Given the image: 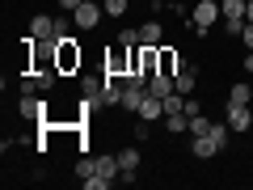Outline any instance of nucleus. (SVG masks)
Returning a JSON list of instances; mask_svg holds the SVG:
<instances>
[{"mask_svg": "<svg viewBox=\"0 0 253 190\" xmlns=\"http://www.w3.org/2000/svg\"><path fill=\"white\" fill-rule=\"evenodd\" d=\"M139 118H148V123L165 118V97H152V93H148V97H144V106H139Z\"/></svg>", "mask_w": 253, "mask_h": 190, "instance_id": "f8f14e48", "label": "nucleus"}, {"mask_svg": "<svg viewBox=\"0 0 253 190\" xmlns=\"http://www.w3.org/2000/svg\"><path fill=\"white\" fill-rule=\"evenodd\" d=\"M173 85H177V93H186V97H190V93H194V85H199V68H190V63H186V68L173 76Z\"/></svg>", "mask_w": 253, "mask_h": 190, "instance_id": "9b49d317", "label": "nucleus"}, {"mask_svg": "<svg viewBox=\"0 0 253 190\" xmlns=\"http://www.w3.org/2000/svg\"><path fill=\"white\" fill-rule=\"evenodd\" d=\"M101 9H106L110 17H123V13L131 9V0H101Z\"/></svg>", "mask_w": 253, "mask_h": 190, "instance_id": "412c9836", "label": "nucleus"}, {"mask_svg": "<svg viewBox=\"0 0 253 190\" xmlns=\"http://www.w3.org/2000/svg\"><path fill=\"white\" fill-rule=\"evenodd\" d=\"M165 127H169V136H186V131H190V114H186V110L165 114Z\"/></svg>", "mask_w": 253, "mask_h": 190, "instance_id": "4468645a", "label": "nucleus"}, {"mask_svg": "<svg viewBox=\"0 0 253 190\" xmlns=\"http://www.w3.org/2000/svg\"><path fill=\"white\" fill-rule=\"evenodd\" d=\"M93 173H97V156H81V161H76V178H93Z\"/></svg>", "mask_w": 253, "mask_h": 190, "instance_id": "6ab92c4d", "label": "nucleus"}, {"mask_svg": "<svg viewBox=\"0 0 253 190\" xmlns=\"http://www.w3.org/2000/svg\"><path fill=\"white\" fill-rule=\"evenodd\" d=\"M173 89H177V85H173L169 72H152V76H148V93H152V97H169Z\"/></svg>", "mask_w": 253, "mask_h": 190, "instance_id": "6e6552de", "label": "nucleus"}, {"mask_svg": "<svg viewBox=\"0 0 253 190\" xmlns=\"http://www.w3.org/2000/svg\"><path fill=\"white\" fill-rule=\"evenodd\" d=\"M55 30H59V21L46 17V13H38V17H30V38H38V43H51Z\"/></svg>", "mask_w": 253, "mask_h": 190, "instance_id": "39448f33", "label": "nucleus"}, {"mask_svg": "<svg viewBox=\"0 0 253 190\" xmlns=\"http://www.w3.org/2000/svg\"><path fill=\"white\" fill-rule=\"evenodd\" d=\"M118 165H123V178L118 182H139V148H123Z\"/></svg>", "mask_w": 253, "mask_h": 190, "instance_id": "0eeeda50", "label": "nucleus"}, {"mask_svg": "<svg viewBox=\"0 0 253 190\" xmlns=\"http://www.w3.org/2000/svg\"><path fill=\"white\" fill-rule=\"evenodd\" d=\"M161 38H165V26H161L156 17L139 26V43H144V47H161Z\"/></svg>", "mask_w": 253, "mask_h": 190, "instance_id": "9d476101", "label": "nucleus"}, {"mask_svg": "<svg viewBox=\"0 0 253 190\" xmlns=\"http://www.w3.org/2000/svg\"><path fill=\"white\" fill-rule=\"evenodd\" d=\"M228 106H253V89H249V85H232V93H228Z\"/></svg>", "mask_w": 253, "mask_h": 190, "instance_id": "f3484780", "label": "nucleus"}, {"mask_svg": "<svg viewBox=\"0 0 253 190\" xmlns=\"http://www.w3.org/2000/svg\"><path fill=\"white\" fill-rule=\"evenodd\" d=\"M211 127H215V123H211L207 114H194V118H190V131H186V136H190V140H194V136H207Z\"/></svg>", "mask_w": 253, "mask_h": 190, "instance_id": "a211bd4d", "label": "nucleus"}, {"mask_svg": "<svg viewBox=\"0 0 253 190\" xmlns=\"http://www.w3.org/2000/svg\"><path fill=\"white\" fill-rule=\"evenodd\" d=\"M131 51H135V47H114V51H106V72L110 76H126L131 72Z\"/></svg>", "mask_w": 253, "mask_h": 190, "instance_id": "20e7f679", "label": "nucleus"}, {"mask_svg": "<svg viewBox=\"0 0 253 190\" xmlns=\"http://www.w3.org/2000/svg\"><path fill=\"white\" fill-rule=\"evenodd\" d=\"M97 173H101V178H110V182H118V178H123L118 156H97Z\"/></svg>", "mask_w": 253, "mask_h": 190, "instance_id": "2eb2a0df", "label": "nucleus"}, {"mask_svg": "<svg viewBox=\"0 0 253 190\" xmlns=\"http://www.w3.org/2000/svg\"><path fill=\"white\" fill-rule=\"evenodd\" d=\"M224 123H228V131H249L253 127V106H228Z\"/></svg>", "mask_w": 253, "mask_h": 190, "instance_id": "423d86ee", "label": "nucleus"}, {"mask_svg": "<svg viewBox=\"0 0 253 190\" xmlns=\"http://www.w3.org/2000/svg\"><path fill=\"white\" fill-rule=\"evenodd\" d=\"M241 38H245V51H253V21H245V34Z\"/></svg>", "mask_w": 253, "mask_h": 190, "instance_id": "a878e982", "label": "nucleus"}, {"mask_svg": "<svg viewBox=\"0 0 253 190\" xmlns=\"http://www.w3.org/2000/svg\"><path fill=\"white\" fill-rule=\"evenodd\" d=\"M72 17H76V30H97V26H101V17H106V9H101L97 0H84L81 9L72 13Z\"/></svg>", "mask_w": 253, "mask_h": 190, "instance_id": "7ed1b4c3", "label": "nucleus"}, {"mask_svg": "<svg viewBox=\"0 0 253 190\" xmlns=\"http://www.w3.org/2000/svg\"><path fill=\"white\" fill-rule=\"evenodd\" d=\"M245 4H249V0H219L224 17H245Z\"/></svg>", "mask_w": 253, "mask_h": 190, "instance_id": "aec40b11", "label": "nucleus"}, {"mask_svg": "<svg viewBox=\"0 0 253 190\" xmlns=\"http://www.w3.org/2000/svg\"><path fill=\"white\" fill-rule=\"evenodd\" d=\"M181 68H186V63H181V59H177V55H173V51H169V47H161V72H169V76H177V72H181Z\"/></svg>", "mask_w": 253, "mask_h": 190, "instance_id": "dca6fc26", "label": "nucleus"}, {"mask_svg": "<svg viewBox=\"0 0 253 190\" xmlns=\"http://www.w3.org/2000/svg\"><path fill=\"white\" fill-rule=\"evenodd\" d=\"M139 4H152V0H139Z\"/></svg>", "mask_w": 253, "mask_h": 190, "instance_id": "c85d7f7f", "label": "nucleus"}, {"mask_svg": "<svg viewBox=\"0 0 253 190\" xmlns=\"http://www.w3.org/2000/svg\"><path fill=\"white\" fill-rule=\"evenodd\" d=\"M245 21H253V0H249V4H245Z\"/></svg>", "mask_w": 253, "mask_h": 190, "instance_id": "cd10ccee", "label": "nucleus"}, {"mask_svg": "<svg viewBox=\"0 0 253 190\" xmlns=\"http://www.w3.org/2000/svg\"><path fill=\"white\" fill-rule=\"evenodd\" d=\"M84 186H89V190H110V178H101V173H93V178H84Z\"/></svg>", "mask_w": 253, "mask_h": 190, "instance_id": "b1692460", "label": "nucleus"}, {"mask_svg": "<svg viewBox=\"0 0 253 190\" xmlns=\"http://www.w3.org/2000/svg\"><path fill=\"white\" fill-rule=\"evenodd\" d=\"M118 47H139V30H123L118 34Z\"/></svg>", "mask_w": 253, "mask_h": 190, "instance_id": "5701e85b", "label": "nucleus"}, {"mask_svg": "<svg viewBox=\"0 0 253 190\" xmlns=\"http://www.w3.org/2000/svg\"><path fill=\"white\" fill-rule=\"evenodd\" d=\"M190 152L207 161V156H215V152H219V144L211 140V131H207V136H194V144H190Z\"/></svg>", "mask_w": 253, "mask_h": 190, "instance_id": "ddd939ff", "label": "nucleus"}, {"mask_svg": "<svg viewBox=\"0 0 253 190\" xmlns=\"http://www.w3.org/2000/svg\"><path fill=\"white\" fill-rule=\"evenodd\" d=\"M186 114H190V118L203 114V101H199V97H186Z\"/></svg>", "mask_w": 253, "mask_h": 190, "instance_id": "393cba45", "label": "nucleus"}, {"mask_svg": "<svg viewBox=\"0 0 253 190\" xmlns=\"http://www.w3.org/2000/svg\"><path fill=\"white\" fill-rule=\"evenodd\" d=\"M224 34L241 38V34H245V17H224Z\"/></svg>", "mask_w": 253, "mask_h": 190, "instance_id": "4be33fe9", "label": "nucleus"}, {"mask_svg": "<svg viewBox=\"0 0 253 190\" xmlns=\"http://www.w3.org/2000/svg\"><path fill=\"white\" fill-rule=\"evenodd\" d=\"M51 43H55V68H59V72H81V47H76V38L63 30Z\"/></svg>", "mask_w": 253, "mask_h": 190, "instance_id": "f257e3e1", "label": "nucleus"}, {"mask_svg": "<svg viewBox=\"0 0 253 190\" xmlns=\"http://www.w3.org/2000/svg\"><path fill=\"white\" fill-rule=\"evenodd\" d=\"M17 110H21V118H42L46 114V101H38V93H21Z\"/></svg>", "mask_w": 253, "mask_h": 190, "instance_id": "1a4fd4ad", "label": "nucleus"}, {"mask_svg": "<svg viewBox=\"0 0 253 190\" xmlns=\"http://www.w3.org/2000/svg\"><path fill=\"white\" fill-rule=\"evenodd\" d=\"M245 72H253V51H245Z\"/></svg>", "mask_w": 253, "mask_h": 190, "instance_id": "bb28decb", "label": "nucleus"}, {"mask_svg": "<svg viewBox=\"0 0 253 190\" xmlns=\"http://www.w3.org/2000/svg\"><path fill=\"white\" fill-rule=\"evenodd\" d=\"M215 21H224V9H219L215 0H199L194 9H190V17H186V26L194 30V34H207Z\"/></svg>", "mask_w": 253, "mask_h": 190, "instance_id": "f03ea898", "label": "nucleus"}]
</instances>
